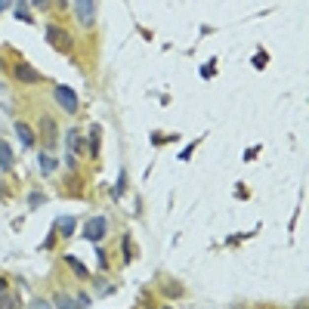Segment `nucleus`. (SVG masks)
<instances>
[{"instance_id": "f257e3e1", "label": "nucleus", "mask_w": 309, "mask_h": 309, "mask_svg": "<svg viewBox=\"0 0 309 309\" xmlns=\"http://www.w3.org/2000/svg\"><path fill=\"white\" fill-rule=\"evenodd\" d=\"M47 40H50V47H56L59 53H71V47H74L71 34L59 25H47Z\"/></svg>"}, {"instance_id": "f03ea898", "label": "nucleus", "mask_w": 309, "mask_h": 309, "mask_svg": "<svg viewBox=\"0 0 309 309\" xmlns=\"http://www.w3.org/2000/svg\"><path fill=\"white\" fill-rule=\"evenodd\" d=\"M108 232V220L105 216H90V220L84 223V238H90V241H102Z\"/></svg>"}, {"instance_id": "7ed1b4c3", "label": "nucleus", "mask_w": 309, "mask_h": 309, "mask_svg": "<svg viewBox=\"0 0 309 309\" xmlns=\"http://www.w3.org/2000/svg\"><path fill=\"white\" fill-rule=\"evenodd\" d=\"M53 96H56V102H59V105H62L68 114H74V111H77V96H74V90H71V87L59 84V87L53 90Z\"/></svg>"}, {"instance_id": "20e7f679", "label": "nucleus", "mask_w": 309, "mask_h": 309, "mask_svg": "<svg viewBox=\"0 0 309 309\" xmlns=\"http://www.w3.org/2000/svg\"><path fill=\"white\" fill-rule=\"evenodd\" d=\"M96 3H93V0H77V3H74V16H77V22H81V25H93V22H96Z\"/></svg>"}, {"instance_id": "39448f33", "label": "nucleus", "mask_w": 309, "mask_h": 309, "mask_svg": "<svg viewBox=\"0 0 309 309\" xmlns=\"http://www.w3.org/2000/svg\"><path fill=\"white\" fill-rule=\"evenodd\" d=\"M56 133H59L56 121L50 118V114H43V118H40V136H43V142H47V148H53L56 142H59V139H56Z\"/></svg>"}, {"instance_id": "423d86ee", "label": "nucleus", "mask_w": 309, "mask_h": 309, "mask_svg": "<svg viewBox=\"0 0 309 309\" xmlns=\"http://www.w3.org/2000/svg\"><path fill=\"white\" fill-rule=\"evenodd\" d=\"M13 71H16L19 81H25V84H40V81H43V74L37 71V68H31L28 62H19V65L13 68Z\"/></svg>"}, {"instance_id": "0eeeda50", "label": "nucleus", "mask_w": 309, "mask_h": 309, "mask_svg": "<svg viewBox=\"0 0 309 309\" xmlns=\"http://www.w3.org/2000/svg\"><path fill=\"white\" fill-rule=\"evenodd\" d=\"M74 216H56V223H53V229L59 232L62 238H74Z\"/></svg>"}, {"instance_id": "6e6552de", "label": "nucleus", "mask_w": 309, "mask_h": 309, "mask_svg": "<svg viewBox=\"0 0 309 309\" xmlns=\"http://www.w3.org/2000/svg\"><path fill=\"white\" fill-rule=\"evenodd\" d=\"M16 136H19V142L25 145V148H31L34 142H37V136H34V130L28 127L25 121H16Z\"/></svg>"}, {"instance_id": "1a4fd4ad", "label": "nucleus", "mask_w": 309, "mask_h": 309, "mask_svg": "<svg viewBox=\"0 0 309 309\" xmlns=\"http://www.w3.org/2000/svg\"><path fill=\"white\" fill-rule=\"evenodd\" d=\"M65 263H68V269H71L74 275H81V278H87V275H90V272H87V266H84V263L77 260L74 254H68V257H65Z\"/></svg>"}, {"instance_id": "9d476101", "label": "nucleus", "mask_w": 309, "mask_h": 309, "mask_svg": "<svg viewBox=\"0 0 309 309\" xmlns=\"http://www.w3.org/2000/svg\"><path fill=\"white\" fill-rule=\"evenodd\" d=\"M9 167H13V148L0 139V170H9Z\"/></svg>"}, {"instance_id": "9b49d317", "label": "nucleus", "mask_w": 309, "mask_h": 309, "mask_svg": "<svg viewBox=\"0 0 309 309\" xmlns=\"http://www.w3.org/2000/svg\"><path fill=\"white\" fill-rule=\"evenodd\" d=\"M99 136H102L99 124H93L90 127V158H99Z\"/></svg>"}, {"instance_id": "f8f14e48", "label": "nucleus", "mask_w": 309, "mask_h": 309, "mask_svg": "<svg viewBox=\"0 0 309 309\" xmlns=\"http://www.w3.org/2000/svg\"><path fill=\"white\" fill-rule=\"evenodd\" d=\"M56 309H81V303H77V300H71V297H68V294H56Z\"/></svg>"}, {"instance_id": "ddd939ff", "label": "nucleus", "mask_w": 309, "mask_h": 309, "mask_svg": "<svg viewBox=\"0 0 309 309\" xmlns=\"http://www.w3.org/2000/svg\"><path fill=\"white\" fill-rule=\"evenodd\" d=\"M53 170H56V158H53L50 152H43V155H40V173L47 176V173H53Z\"/></svg>"}, {"instance_id": "4468645a", "label": "nucleus", "mask_w": 309, "mask_h": 309, "mask_svg": "<svg viewBox=\"0 0 309 309\" xmlns=\"http://www.w3.org/2000/svg\"><path fill=\"white\" fill-rule=\"evenodd\" d=\"M0 309H19V297L16 294H0Z\"/></svg>"}, {"instance_id": "2eb2a0df", "label": "nucleus", "mask_w": 309, "mask_h": 309, "mask_svg": "<svg viewBox=\"0 0 309 309\" xmlns=\"http://www.w3.org/2000/svg\"><path fill=\"white\" fill-rule=\"evenodd\" d=\"M65 136H68V152H71V155H74V152H81V136H77L74 130H68Z\"/></svg>"}, {"instance_id": "dca6fc26", "label": "nucleus", "mask_w": 309, "mask_h": 309, "mask_svg": "<svg viewBox=\"0 0 309 309\" xmlns=\"http://www.w3.org/2000/svg\"><path fill=\"white\" fill-rule=\"evenodd\" d=\"M40 204H43V195H40V192H31V195H28V210H37Z\"/></svg>"}, {"instance_id": "f3484780", "label": "nucleus", "mask_w": 309, "mask_h": 309, "mask_svg": "<svg viewBox=\"0 0 309 309\" xmlns=\"http://www.w3.org/2000/svg\"><path fill=\"white\" fill-rule=\"evenodd\" d=\"M121 250H124V260H133V244H130V235H124Z\"/></svg>"}, {"instance_id": "a211bd4d", "label": "nucleus", "mask_w": 309, "mask_h": 309, "mask_svg": "<svg viewBox=\"0 0 309 309\" xmlns=\"http://www.w3.org/2000/svg\"><path fill=\"white\" fill-rule=\"evenodd\" d=\"M16 19H19V22H31V13H28V6H25V3H19V6H16Z\"/></svg>"}, {"instance_id": "6ab92c4d", "label": "nucleus", "mask_w": 309, "mask_h": 309, "mask_svg": "<svg viewBox=\"0 0 309 309\" xmlns=\"http://www.w3.org/2000/svg\"><path fill=\"white\" fill-rule=\"evenodd\" d=\"M124 189H127V176L121 173V176H118V186H114V198H121V195H124Z\"/></svg>"}, {"instance_id": "aec40b11", "label": "nucleus", "mask_w": 309, "mask_h": 309, "mask_svg": "<svg viewBox=\"0 0 309 309\" xmlns=\"http://www.w3.org/2000/svg\"><path fill=\"white\" fill-rule=\"evenodd\" d=\"M96 260H99V269H105V266H108V257H105V250H102V247L96 250Z\"/></svg>"}, {"instance_id": "412c9836", "label": "nucleus", "mask_w": 309, "mask_h": 309, "mask_svg": "<svg viewBox=\"0 0 309 309\" xmlns=\"http://www.w3.org/2000/svg\"><path fill=\"white\" fill-rule=\"evenodd\" d=\"M263 65H266V53H263V50H260V53L254 56V68H263Z\"/></svg>"}, {"instance_id": "4be33fe9", "label": "nucleus", "mask_w": 309, "mask_h": 309, "mask_svg": "<svg viewBox=\"0 0 309 309\" xmlns=\"http://www.w3.org/2000/svg\"><path fill=\"white\" fill-rule=\"evenodd\" d=\"M201 77H213V65H204L201 68Z\"/></svg>"}, {"instance_id": "5701e85b", "label": "nucleus", "mask_w": 309, "mask_h": 309, "mask_svg": "<svg viewBox=\"0 0 309 309\" xmlns=\"http://www.w3.org/2000/svg\"><path fill=\"white\" fill-rule=\"evenodd\" d=\"M31 306H34V309H50V306H47V303H43V300H34Z\"/></svg>"}, {"instance_id": "b1692460", "label": "nucleus", "mask_w": 309, "mask_h": 309, "mask_svg": "<svg viewBox=\"0 0 309 309\" xmlns=\"http://www.w3.org/2000/svg\"><path fill=\"white\" fill-rule=\"evenodd\" d=\"M0 294H6V281L3 278H0Z\"/></svg>"}, {"instance_id": "393cba45", "label": "nucleus", "mask_w": 309, "mask_h": 309, "mask_svg": "<svg viewBox=\"0 0 309 309\" xmlns=\"http://www.w3.org/2000/svg\"><path fill=\"white\" fill-rule=\"evenodd\" d=\"M164 309H170V306H164Z\"/></svg>"}]
</instances>
